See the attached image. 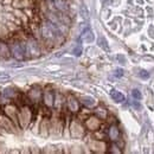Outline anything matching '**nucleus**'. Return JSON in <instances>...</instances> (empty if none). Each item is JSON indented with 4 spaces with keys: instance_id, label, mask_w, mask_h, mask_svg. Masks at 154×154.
Listing matches in <instances>:
<instances>
[{
    "instance_id": "obj_1",
    "label": "nucleus",
    "mask_w": 154,
    "mask_h": 154,
    "mask_svg": "<svg viewBox=\"0 0 154 154\" xmlns=\"http://www.w3.org/2000/svg\"><path fill=\"white\" fill-rule=\"evenodd\" d=\"M11 51H12V55L17 59H23L26 54V48H24V45L21 43H14L11 46Z\"/></svg>"
},
{
    "instance_id": "obj_2",
    "label": "nucleus",
    "mask_w": 154,
    "mask_h": 154,
    "mask_svg": "<svg viewBox=\"0 0 154 154\" xmlns=\"http://www.w3.org/2000/svg\"><path fill=\"white\" fill-rule=\"evenodd\" d=\"M26 54H29L30 57H38L40 55V50H39V45L37 44L36 40H30L26 44Z\"/></svg>"
},
{
    "instance_id": "obj_3",
    "label": "nucleus",
    "mask_w": 154,
    "mask_h": 154,
    "mask_svg": "<svg viewBox=\"0 0 154 154\" xmlns=\"http://www.w3.org/2000/svg\"><path fill=\"white\" fill-rule=\"evenodd\" d=\"M108 136L112 141H117L119 140V136H120V131L116 126H112L109 129H108Z\"/></svg>"
},
{
    "instance_id": "obj_4",
    "label": "nucleus",
    "mask_w": 154,
    "mask_h": 154,
    "mask_svg": "<svg viewBox=\"0 0 154 154\" xmlns=\"http://www.w3.org/2000/svg\"><path fill=\"white\" fill-rule=\"evenodd\" d=\"M44 103L46 106H49V107L55 104V96H54V94L51 91H45L44 93Z\"/></svg>"
},
{
    "instance_id": "obj_5",
    "label": "nucleus",
    "mask_w": 154,
    "mask_h": 154,
    "mask_svg": "<svg viewBox=\"0 0 154 154\" xmlns=\"http://www.w3.org/2000/svg\"><path fill=\"white\" fill-rule=\"evenodd\" d=\"M110 96H112V98L115 101L116 103H121V102L125 101V95L122 93L117 91V90H112L110 91Z\"/></svg>"
},
{
    "instance_id": "obj_6",
    "label": "nucleus",
    "mask_w": 154,
    "mask_h": 154,
    "mask_svg": "<svg viewBox=\"0 0 154 154\" xmlns=\"http://www.w3.org/2000/svg\"><path fill=\"white\" fill-rule=\"evenodd\" d=\"M81 38L82 40H84V42H93L94 40V33H93V31L90 30V29H87L83 33H82V36H81Z\"/></svg>"
},
{
    "instance_id": "obj_7",
    "label": "nucleus",
    "mask_w": 154,
    "mask_h": 154,
    "mask_svg": "<svg viewBox=\"0 0 154 154\" xmlns=\"http://www.w3.org/2000/svg\"><path fill=\"white\" fill-rule=\"evenodd\" d=\"M54 4H55V6H56V8L58 11H60V12L68 11V5H66V2L64 0H55Z\"/></svg>"
},
{
    "instance_id": "obj_8",
    "label": "nucleus",
    "mask_w": 154,
    "mask_h": 154,
    "mask_svg": "<svg viewBox=\"0 0 154 154\" xmlns=\"http://www.w3.org/2000/svg\"><path fill=\"white\" fill-rule=\"evenodd\" d=\"M68 103H69V108H70L71 112H77V110H78V103H77V101L75 98L70 97Z\"/></svg>"
},
{
    "instance_id": "obj_9",
    "label": "nucleus",
    "mask_w": 154,
    "mask_h": 154,
    "mask_svg": "<svg viewBox=\"0 0 154 154\" xmlns=\"http://www.w3.org/2000/svg\"><path fill=\"white\" fill-rule=\"evenodd\" d=\"M82 102H83V104H85V106H88V107L95 106V100H94L93 97H88V96L82 97Z\"/></svg>"
},
{
    "instance_id": "obj_10",
    "label": "nucleus",
    "mask_w": 154,
    "mask_h": 154,
    "mask_svg": "<svg viewBox=\"0 0 154 154\" xmlns=\"http://www.w3.org/2000/svg\"><path fill=\"white\" fill-rule=\"evenodd\" d=\"M95 114H96L98 117H101V119H106V117H107V110H106L104 108L98 107V108L95 109Z\"/></svg>"
},
{
    "instance_id": "obj_11",
    "label": "nucleus",
    "mask_w": 154,
    "mask_h": 154,
    "mask_svg": "<svg viewBox=\"0 0 154 154\" xmlns=\"http://www.w3.org/2000/svg\"><path fill=\"white\" fill-rule=\"evenodd\" d=\"M132 96L134 97L135 100H140L142 95H141V93H140V90H137V89H134L133 91H132Z\"/></svg>"
},
{
    "instance_id": "obj_12",
    "label": "nucleus",
    "mask_w": 154,
    "mask_h": 154,
    "mask_svg": "<svg viewBox=\"0 0 154 154\" xmlns=\"http://www.w3.org/2000/svg\"><path fill=\"white\" fill-rule=\"evenodd\" d=\"M139 75L141 78H143V79H147V78H149V72H147L146 70H141L140 72H139Z\"/></svg>"
},
{
    "instance_id": "obj_13",
    "label": "nucleus",
    "mask_w": 154,
    "mask_h": 154,
    "mask_svg": "<svg viewBox=\"0 0 154 154\" xmlns=\"http://www.w3.org/2000/svg\"><path fill=\"white\" fill-rule=\"evenodd\" d=\"M114 75H115L117 78H120V77H122L123 76V70L121 69V68H117L115 70V72H114Z\"/></svg>"
},
{
    "instance_id": "obj_14",
    "label": "nucleus",
    "mask_w": 154,
    "mask_h": 154,
    "mask_svg": "<svg viewBox=\"0 0 154 154\" xmlns=\"http://www.w3.org/2000/svg\"><path fill=\"white\" fill-rule=\"evenodd\" d=\"M72 54L75 55V56H81V54H82V48L81 46H77V48H75L74 49V51H72Z\"/></svg>"
},
{
    "instance_id": "obj_15",
    "label": "nucleus",
    "mask_w": 154,
    "mask_h": 154,
    "mask_svg": "<svg viewBox=\"0 0 154 154\" xmlns=\"http://www.w3.org/2000/svg\"><path fill=\"white\" fill-rule=\"evenodd\" d=\"M132 104L134 106L136 109H141V104H140L139 102H136V101H133V102H132Z\"/></svg>"
},
{
    "instance_id": "obj_16",
    "label": "nucleus",
    "mask_w": 154,
    "mask_h": 154,
    "mask_svg": "<svg viewBox=\"0 0 154 154\" xmlns=\"http://www.w3.org/2000/svg\"><path fill=\"white\" fill-rule=\"evenodd\" d=\"M112 147H113V148H114V149H112V152H113V153H121V149H116V148H117V147H116L115 145H113V146H112Z\"/></svg>"
},
{
    "instance_id": "obj_17",
    "label": "nucleus",
    "mask_w": 154,
    "mask_h": 154,
    "mask_svg": "<svg viewBox=\"0 0 154 154\" xmlns=\"http://www.w3.org/2000/svg\"><path fill=\"white\" fill-rule=\"evenodd\" d=\"M8 75H4V74H0V79H7L8 78Z\"/></svg>"
},
{
    "instance_id": "obj_18",
    "label": "nucleus",
    "mask_w": 154,
    "mask_h": 154,
    "mask_svg": "<svg viewBox=\"0 0 154 154\" xmlns=\"http://www.w3.org/2000/svg\"><path fill=\"white\" fill-rule=\"evenodd\" d=\"M51 1H55V0H51Z\"/></svg>"
}]
</instances>
